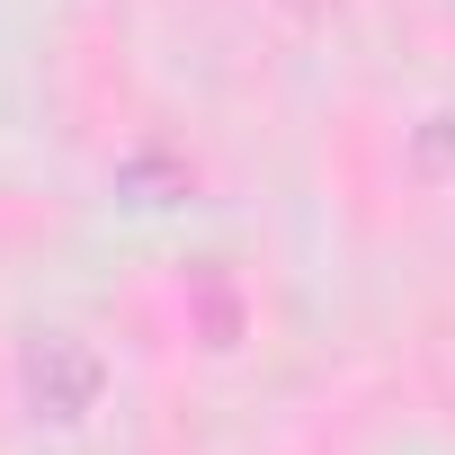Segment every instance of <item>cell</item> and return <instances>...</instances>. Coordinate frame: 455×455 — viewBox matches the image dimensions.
<instances>
[{
  "label": "cell",
  "mask_w": 455,
  "mask_h": 455,
  "mask_svg": "<svg viewBox=\"0 0 455 455\" xmlns=\"http://www.w3.org/2000/svg\"><path fill=\"white\" fill-rule=\"evenodd\" d=\"M19 384H28V411H36V419L72 428V419H90V411H99L108 366H99V348H90L81 331H36V339H28V357H19Z\"/></svg>",
  "instance_id": "cell-1"
}]
</instances>
